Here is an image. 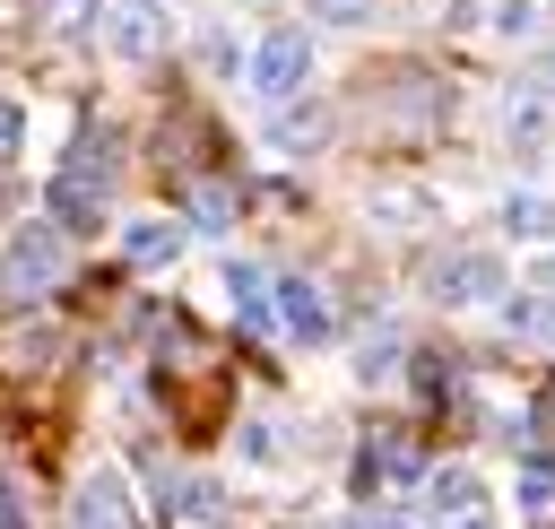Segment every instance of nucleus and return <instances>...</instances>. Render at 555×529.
Returning a JSON list of instances; mask_svg holds the SVG:
<instances>
[{"mask_svg": "<svg viewBox=\"0 0 555 529\" xmlns=\"http://www.w3.org/2000/svg\"><path fill=\"white\" fill-rule=\"evenodd\" d=\"M0 529H17V503H9V486H0Z\"/></svg>", "mask_w": 555, "mask_h": 529, "instance_id": "21", "label": "nucleus"}, {"mask_svg": "<svg viewBox=\"0 0 555 529\" xmlns=\"http://www.w3.org/2000/svg\"><path fill=\"white\" fill-rule=\"evenodd\" d=\"M425 503H434V512H477V477H468V468H434V477H425Z\"/></svg>", "mask_w": 555, "mask_h": 529, "instance_id": "14", "label": "nucleus"}, {"mask_svg": "<svg viewBox=\"0 0 555 529\" xmlns=\"http://www.w3.org/2000/svg\"><path fill=\"white\" fill-rule=\"evenodd\" d=\"M278 330L304 338V347H330L338 338V312H330V295L312 278H278Z\"/></svg>", "mask_w": 555, "mask_h": 529, "instance_id": "3", "label": "nucleus"}, {"mask_svg": "<svg viewBox=\"0 0 555 529\" xmlns=\"http://www.w3.org/2000/svg\"><path fill=\"white\" fill-rule=\"evenodd\" d=\"M364 208H373V217H390V225H416V217H425V199H416V191H382V199H364Z\"/></svg>", "mask_w": 555, "mask_h": 529, "instance_id": "15", "label": "nucleus"}, {"mask_svg": "<svg viewBox=\"0 0 555 529\" xmlns=\"http://www.w3.org/2000/svg\"><path fill=\"white\" fill-rule=\"evenodd\" d=\"M373 477H416V442L408 434H373L364 460H356V486H373Z\"/></svg>", "mask_w": 555, "mask_h": 529, "instance_id": "10", "label": "nucleus"}, {"mask_svg": "<svg viewBox=\"0 0 555 529\" xmlns=\"http://www.w3.org/2000/svg\"><path fill=\"white\" fill-rule=\"evenodd\" d=\"M312 78V35L304 26H278V35H260V52H251V87L269 95V104H295V87Z\"/></svg>", "mask_w": 555, "mask_h": 529, "instance_id": "1", "label": "nucleus"}, {"mask_svg": "<svg viewBox=\"0 0 555 529\" xmlns=\"http://www.w3.org/2000/svg\"><path fill=\"white\" fill-rule=\"evenodd\" d=\"M520 494H529V503H546V494H555V468H546V460H529V477H520Z\"/></svg>", "mask_w": 555, "mask_h": 529, "instance_id": "19", "label": "nucleus"}, {"mask_svg": "<svg viewBox=\"0 0 555 529\" xmlns=\"http://www.w3.org/2000/svg\"><path fill=\"white\" fill-rule=\"evenodd\" d=\"M225 295H234V312H243L251 330H269V321H278V286H269L251 260H225Z\"/></svg>", "mask_w": 555, "mask_h": 529, "instance_id": "9", "label": "nucleus"}, {"mask_svg": "<svg viewBox=\"0 0 555 529\" xmlns=\"http://www.w3.org/2000/svg\"><path fill=\"white\" fill-rule=\"evenodd\" d=\"M104 26H113V52H121V61H156V52H165V9H156V0H113Z\"/></svg>", "mask_w": 555, "mask_h": 529, "instance_id": "5", "label": "nucleus"}, {"mask_svg": "<svg viewBox=\"0 0 555 529\" xmlns=\"http://www.w3.org/2000/svg\"><path fill=\"white\" fill-rule=\"evenodd\" d=\"M121 251H130V269H173V260H182V225H173V217H139V225L121 234Z\"/></svg>", "mask_w": 555, "mask_h": 529, "instance_id": "8", "label": "nucleus"}, {"mask_svg": "<svg viewBox=\"0 0 555 529\" xmlns=\"http://www.w3.org/2000/svg\"><path fill=\"white\" fill-rule=\"evenodd\" d=\"M503 225H512L520 243H555V199H538V191H512V199H503Z\"/></svg>", "mask_w": 555, "mask_h": 529, "instance_id": "12", "label": "nucleus"}, {"mask_svg": "<svg viewBox=\"0 0 555 529\" xmlns=\"http://www.w3.org/2000/svg\"><path fill=\"white\" fill-rule=\"evenodd\" d=\"M330 139V113L321 104H278V147L286 156H304V147H321Z\"/></svg>", "mask_w": 555, "mask_h": 529, "instance_id": "11", "label": "nucleus"}, {"mask_svg": "<svg viewBox=\"0 0 555 529\" xmlns=\"http://www.w3.org/2000/svg\"><path fill=\"white\" fill-rule=\"evenodd\" d=\"M304 9H312L321 26H364V17H373V0H304Z\"/></svg>", "mask_w": 555, "mask_h": 529, "instance_id": "16", "label": "nucleus"}, {"mask_svg": "<svg viewBox=\"0 0 555 529\" xmlns=\"http://www.w3.org/2000/svg\"><path fill=\"white\" fill-rule=\"evenodd\" d=\"M234 442H243V460H269V442H278V434H269V425H260V416H251V425H243V434H234Z\"/></svg>", "mask_w": 555, "mask_h": 529, "instance_id": "18", "label": "nucleus"}, {"mask_svg": "<svg viewBox=\"0 0 555 529\" xmlns=\"http://www.w3.org/2000/svg\"><path fill=\"white\" fill-rule=\"evenodd\" d=\"M69 529H130V494H121V477H113V468H95V477L78 486Z\"/></svg>", "mask_w": 555, "mask_h": 529, "instance_id": "6", "label": "nucleus"}, {"mask_svg": "<svg viewBox=\"0 0 555 529\" xmlns=\"http://www.w3.org/2000/svg\"><path fill=\"white\" fill-rule=\"evenodd\" d=\"M52 217H61V225H95V217H104V173L69 165V173L52 182Z\"/></svg>", "mask_w": 555, "mask_h": 529, "instance_id": "7", "label": "nucleus"}, {"mask_svg": "<svg viewBox=\"0 0 555 529\" xmlns=\"http://www.w3.org/2000/svg\"><path fill=\"white\" fill-rule=\"evenodd\" d=\"M0 278H9V286H52V278H61V234H52V225H26V234H9V251H0Z\"/></svg>", "mask_w": 555, "mask_h": 529, "instance_id": "4", "label": "nucleus"}, {"mask_svg": "<svg viewBox=\"0 0 555 529\" xmlns=\"http://www.w3.org/2000/svg\"><path fill=\"white\" fill-rule=\"evenodd\" d=\"M503 330H512V338H538V347H555V295H512Z\"/></svg>", "mask_w": 555, "mask_h": 529, "instance_id": "13", "label": "nucleus"}, {"mask_svg": "<svg viewBox=\"0 0 555 529\" xmlns=\"http://www.w3.org/2000/svg\"><path fill=\"white\" fill-rule=\"evenodd\" d=\"M460 529H494V520H460Z\"/></svg>", "mask_w": 555, "mask_h": 529, "instance_id": "22", "label": "nucleus"}, {"mask_svg": "<svg viewBox=\"0 0 555 529\" xmlns=\"http://www.w3.org/2000/svg\"><path fill=\"white\" fill-rule=\"evenodd\" d=\"M390 364H399V338H390V330H382V338H364V382H373V373H390Z\"/></svg>", "mask_w": 555, "mask_h": 529, "instance_id": "17", "label": "nucleus"}, {"mask_svg": "<svg viewBox=\"0 0 555 529\" xmlns=\"http://www.w3.org/2000/svg\"><path fill=\"white\" fill-rule=\"evenodd\" d=\"M425 286H434L442 312H460V304H503V260H494V251H451V260L425 269Z\"/></svg>", "mask_w": 555, "mask_h": 529, "instance_id": "2", "label": "nucleus"}, {"mask_svg": "<svg viewBox=\"0 0 555 529\" xmlns=\"http://www.w3.org/2000/svg\"><path fill=\"white\" fill-rule=\"evenodd\" d=\"M373 529H425V520H416V512H382Z\"/></svg>", "mask_w": 555, "mask_h": 529, "instance_id": "20", "label": "nucleus"}]
</instances>
